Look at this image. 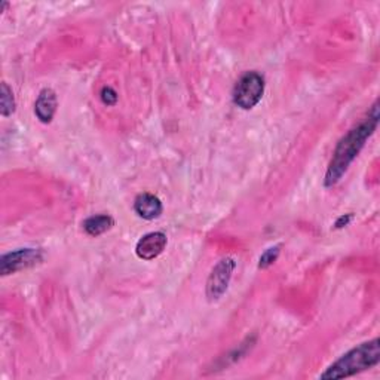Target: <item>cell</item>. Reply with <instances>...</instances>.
<instances>
[{
  "label": "cell",
  "instance_id": "cell-4",
  "mask_svg": "<svg viewBox=\"0 0 380 380\" xmlns=\"http://www.w3.org/2000/svg\"><path fill=\"white\" fill-rule=\"evenodd\" d=\"M236 267V262L232 257L221 259L211 271L207 281V298L209 302L219 300L221 295L226 293L233 271Z\"/></svg>",
  "mask_w": 380,
  "mask_h": 380
},
{
  "label": "cell",
  "instance_id": "cell-9",
  "mask_svg": "<svg viewBox=\"0 0 380 380\" xmlns=\"http://www.w3.org/2000/svg\"><path fill=\"white\" fill-rule=\"evenodd\" d=\"M115 220L107 214H97L88 217L83 221V231H85L90 236H100L114 228Z\"/></svg>",
  "mask_w": 380,
  "mask_h": 380
},
{
  "label": "cell",
  "instance_id": "cell-11",
  "mask_svg": "<svg viewBox=\"0 0 380 380\" xmlns=\"http://www.w3.org/2000/svg\"><path fill=\"white\" fill-rule=\"evenodd\" d=\"M278 256H279V247H272L269 250H266L259 260L260 269H267V267L272 266L276 262Z\"/></svg>",
  "mask_w": 380,
  "mask_h": 380
},
{
  "label": "cell",
  "instance_id": "cell-12",
  "mask_svg": "<svg viewBox=\"0 0 380 380\" xmlns=\"http://www.w3.org/2000/svg\"><path fill=\"white\" fill-rule=\"evenodd\" d=\"M102 102L106 104V106H115L116 102H118V94L114 88L110 87H104L102 90Z\"/></svg>",
  "mask_w": 380,
  "mask_h": 380
},
{
  "label": "cell",
  "instance_id": "cell-13",
  "mask_svg": "<svg viewBox=\"0 0 380 380\" xmlns=\"http://www.w3.org/2000/svg\"><path fill=\"white\" fill-rule=\"evenodd\" d=\"M352 219H354V216H352V214H345V216L339 217V219H337V221L334 223V228L336 229H342V228L348 226Z\"/></svg>",
  "mask_w": 380,
  "mask_h": 380
},
{
  "label": "cell",
  "instance_id": "cell-5",
  "mask_svg": "<svg viewBox=\"0 0 380 380\" xmlns=\"http://www.w3.org/2000/svg\"><path fill=\"white\" fill-rule=\"evenodd\" d=\"M42 259H44V256H42V251L37 248H20L2 256V259H0V272H2L4 276L17 274L20 271L29 269L32 266H36L42 262Z\"/></svg>",
  "mask_w": 380,
  "mask_h": 380
},
{
  "label": "cell",
  "instance_id": "cell-6",
  "mask_svg": "<svg viewBox=\"0 0 380 380\" xmlns=\"http://www.w3.org/2000/svg\"><path fill=\"white\" fill-rule=\"evenodd\" d=\"M168 244L164 232H150L138 239L135 245V255L142 260H153L161 256Z\"/></svg>",
  "mask_w": 380,
  "mask_h": 380
},
{
  "label": "cell",
  "instance_id": "cell-2",
  "mask_svg": "<svg viewBox=\"0 0 380 380\" xmlns=\"http://www.w3.org/2000/svg\"><path fill=\"white\" fill-rule=\"evenodd\" d=\"M380 361V342L376 339L364 342L354 349L348 350L345 355L336 360L330 367L321 373L319 379H343L355 376L365 370H370Z\"/></svg>",
  "mask_w": 380,
  "mask_h": 380
},
{
  "label": "cell",
  "instance_id": "cell-8",
  "mask_svg": "<svg viewBox=\"0 0 380 380\" xmlns=\"http://www.w3.org/2000/svg\"><path fill=\"white\" fill-rule=\"evenodd\" d=\"M162 202L152 193H142L138 195L134 202V211L138 217H142L145 220H154L162 214Z\"/></svg>",
  "mask_w": 380,
  "mask_h": 380
},
{
  "label": "cell",
  "instance_id": "cell-10",
  "mask_svg": "<svg viewBox=\"0 0 380 380\" xmlns=\"http://www.w3.org/2000/svg\"><path fill=\"white\" fill-rule=\"evenodd\" d=\"M16 111V98H13L12 90L6 82H2V91H0V114L4 118L11 116Z\"/></svg>",
  "mask_w": 380,
  "mask_h": 380
},
{
  "label": "cell",
  "instance_id": "cell-3",
  "mask_svg": "<svg viewBox=\"0 0 380 380\" xmlns=\"http://www.w3.org/2000/svg\"><path fill=\"white\" fill-rule=\"evenodd\" d=\"M264 94V79L257 72H247L233 88V103L243 110L255 109Z\"/></svg>",
  "mask_w": 380,
  "mask_h": 380
},
{
  "label": "cell",
  "instance_id": "cell-7",
  "mask_svg": "<svg viewBox=\"0 0 380 380\" xmlns=\"http://www.w3.org/2000/svg\"><path fill=\"white\" fill-rule=\"evenodd\" d=\"M55 111H57V95L51 88L42 90L35 103V115L42 123H51Z\"/></svg>",
  "mask_w": 380,
  "mask_h": 380
},
{
  "label": "cell",
  "instance_id": "cell-1",
  "mask_svg": "<svg viewBox=\"0 0 380 380\" xmlns=\"http://www.w3.org/2000/svg\"><path fill=\"white\" fill-rule=\"evenodd\" d=\"M377 125H379V103L376 102L372 106L367 118H365L358 126H355V128H352L345 137H342L341 142L337 143L333 152L330 165L327 168L326 178H324V185L327 188H333L342 180L350 164L355 161L365 143H367V140L377 130Z\"/></svg>",
  "mask_w": 380,
  "mask_h": 380
}]
</instances>
